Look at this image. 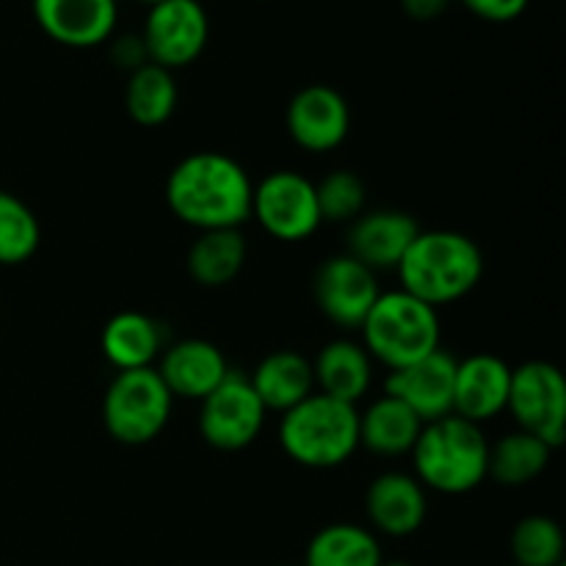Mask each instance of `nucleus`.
I'll use <instances>...</instances> for the list:
<instances>
[{
    "label": "nucleus",
    "mask_w": 566,
    "mask_h": 566,
    "mask_svg": "<svg viewBox=\"0 0 566 566\" xmlns=\"http://www.w3.org/2000/svg\"><path fill=\"white\" fill-rule=\"evenodd\" d=\"M453 0H401V9L409 20L431 22L451 9Z\"/></svg>",
    "instance_id": "32"
},
{
    "label": "nucleus",
    "mask_w": 566,
    "mask_h": 566,
    "mask_svg": "<svg viewBox=\"0 0 566 566\" xmlns=\"http://www.w3.org/2000/svg\"><path fill=\"white\" fill-rule=\"evenodd\" d=\"M247 238L241 230L199 232L186 254V269L191 280L202 287H224L247 265Z\"/></svg>",
    "instance_id": "23"
},
{
    "label": "nucleus",
    "mask_w": 566,
    "mask_h": 566,
    "mask_svg": "<svg viewBox=\"0 0 566 566\" xmlns=\"http://www.w3.org/2000/svg\"><path fill=\"white\" fill-rule=\"evenodd\" d=\"M381 547L374 531L354 523H335L310 539L302 566H381Z\"/></svg>",
    "instance_id": "25"
},
{
    "label": "nucleus",
    "mask_w": 566,
    "mask_h": 566,
    "mask_svg": "<svg viewBox=\"0 0 566 566\" xmlns=\"http://www.w3.org/2000/svg\"><path fill=\"white\" fill-rule=\"evenodd\" d=\"M111 59L119 70L136 72L138 66L147 64V50H144L142 36H122L114 42V50H111Z\"/></svg>",
    "instance_id": "31"
},
{
    "label": "nucleus",
    "mask_w": 566,
    "mask_h": 566,
    "mask_svg": "<svg viewBox=\"0 0 566 566\" xmlns=\"http://www.w3.org/2000/svg\"><path fill=\"white\" fill-rule=\"evenodd\" d=\"M280 446L302 468H340L359 448L357 407L324 392H313L298 407L282 415Z\"/></svg>",
    "instance_id": "4"
},
{
    "label": "nucleus",
    "mask_w": 566,
    "mask_h": 566,
    "mask_svg": "<svg viewBox=\"0 0 566 566\" xmlns=\"http://www.w3.org/2000/svg\"><path fill=\"white\" fill-rule=\"evenodd\" d=\"M155 370L164 379L171 398L202 401L224 381V376L230 374V365H227L219 346L191 337V340L171 343L169 348H164L160 365Z\"/></svg>",
    "instance_id": "18"
},
{
    "label": "nucleus",
    "mask_w": 566,
    "mask_h": 566,
    "mask_svg": "<svg viewBox=\"0 0 566 566\" xmlns=\"http://www.w3.org/2000/svg\"><path fill=\"white\" fill-rule=\"evenodd\" d=\"M99 346L116 370L153 368V363L164 352V326L153 315L125 310L103 326Z\"/></svg>",
    "instance_id": "21"
},
{
    "label": "nucleus",
    "mask_w": 566,
    "mask_h": 566,
    "mask_svg": "<svg viewBox=\"0 0 566 566\" xmlns=\"http://www.w3.org/2000/svg\"><path fill=\"white\" fill-rule=\"evenodd\" d=\"M265 412H291L315 392L313 363L296 352H274L249 374Z\"/></svg>",
    "instance_id": "20"
},
{
    "label": "nucleus",
    "mask_w": 566,
    "mask_h": 566,
    "mask_svg": "<svg viewBox=\"0 0 566 566\" xmlns=\"http://www.w3.org/2000/svg\"><path fill=\"white\" fill-rule=\"evenodd\" d=\"M512 368L495 354H473L457 359L453 379V415L481 426L506 412Z\"/></svg>",
    "instance_id": "16"
},
{
    "label": "nucleus",
    "mask_w": 566,
    "mask_h": 566,
    "mask_svg": "<svg viewBox=\"0 0 566 566\" xmlns=\"http://www.w3.org/2000/svg\"><path fill=\"white\" fill-rule=\"evenodd\" d=\"M363 346L370 359H379L390 370L407 368L440 348V315L434 307L407 291L379 293L368 318L359 326Z\"/></svg>",
    "instance_id": "5"
},
{
    "label": "nucleus",
    "mask_w": 566,
    "mask_h": 566,
    "mask_svg": "<svg viewBox=\"0 0 566 566\" xmlns=\"http://www.w3.org/2000/svg\"><path fill=\"white\" fill-rule=\"evenodd\" d=\"M313 379L315 392L357 407L374 379V359L365 352L363 343L340 337V340L326 343L313 359Z\"/></svg>",
    "instance_id": "19"
},
{
    "label": "nucleus",
    "mask_w": 566,
    "mask_h": 566,
    "mask_svg": "<svg viewBox=\"0 0 566 566\" xmlns=\"http://www.w3.org/2000/svg\"><path fill=\"white\" fill-rule=\"evenodd\" d=\"M531 0H462L470 14L481 17L486 22H512L525 14Z\"/></svg>",
    "instance_id": "30"
},
{
    "label": "nucleus",
    "mask_w": 566,
    "mask_h": 566,
    "mask_svg": "<svg viewBox=\"0 0 566 566\" xmlns=\"http://www.w3.org/2000/svg\"><path fill=\"white\" fill-rule=\"evenodd\" d=\"M379 293L374 271L346 252L324 260L313 276L315 304L340 329H359Z\"/></svg>",
    "instance_id": "11"
},
{
    "label": "nucleus",
    "mask_w": 566,
    "mask_h": 566,
    "mask_svg": "<svg viewBox=\"0 0 566 566\" xmlns=\"http://www.w3.org/2000/svg\"><path fill=\"white\" fill-rule=\"evenodd\" d=\"M506 409L520 431L539 437L547 448L564 446L566 431V381L553 363L531 359L512 370Z\"/></svg>",
    "instance_id": "7"
},
{
    "label": "nucleus",
    "mask_w": 566,
    "mask_h": 566,
    "mask_svg": "<svg viewBox=\"0 0 566 566\" xmlns=\"http://www.w3.org/2000/svg\"><path fill=\"white\" fill-rule=\"evenodd\" d=\"M453 379H457V357L437 348L407 368L390 370L385 392L412 409L426 426L453 415Z\"/></svg>",
    "instance_id": "12"
},
{
    "label": "nucleus",
    "mask_w": 566,
    "mask_h": 566,
    "mask_svg": "<svg viewBox=\"0 0 566 566\" xmlns=\"http://www.w3.org/2000/svg\"><path fill=\"white\" fill-rule=\"evenodd\" d=\"M486 442L481 426L448 415L426 423L412 448L415 479L440 495H468L486 479Z\"/></svg>",
    "instance_id": "3"
},
{
    "label": "nucleus",
    "mask_w": 566,
    "mask_h": 566,
    "mask_svg": "<svg viewBox=\"0 0 566 566\" xmlns=\"http://www.w3.org/2000/svg\"><path fill=\"white\" fill-rule=\"evenodd\" d=\"M551 457L553 448H547L539 437L528 434V431H512L501 442L490 446L486 479H495L509 490H520L545 473Z\"/></svg>",
    "instance_id": "24"
},
{
    "label": "nucleus",
    "mask_w": 566,
    "mask_h": 566,
    "mask_svg": "<svg viewBox=\"0 0 566 566\" xmlns=\"http://www.w3.org/2000/svg\"><path fill=\"white\" fill-rule=\"evenodd\" d=\"M265 415L269 412L260 403L249 376L230 370L224 381L199 401V434L216 451H243L260 437Z\"/></svg>",
    "instance_id": "8"
},
{
    "label": "nucleus",
    "mask_w": 566,
    "mask_h": 566,
    "mask_svg": "<svg viewBox=\"0 0 566 566\" xmlns=\"http://www.w3.org/2000/svg\"><path fill=\"white\" fill-rule=\"evenodd\" d=\"M352 130V108L337 88L313 83L293 94L287 105V133L307 153L340 147Z\"/></svg>",
    "instance_id": "13"
},
{
    "label": "nucleus",
    "mask_w": 566,
    "mask_h": 566,
    "mask_svg": "<svg viewBox=\"0 0 566 566\" xmlns=\"http://www.w3.org/2000/svg\"><path fill=\"white\" fill-rule=\"evenodd\" d=\"M175 398L155 368L119 370L103 396L105 431L122 446H147L171 418Z\"/></svg>",
    "instance_id": "6"
},
{
    "label": "nucleus",
    "mask_w": 566,
    "mask_h": 566,
    "mask_svg": "<svg viewBox=\"0 0 566 566\" xmlns=\"http://www.w3.org/2000/svg\"><path fill=\"white\" fill-rule=\"evenodd\" d=\"M514 566H562L564 564V531L545 514L523 517L512 531Z\"/></svg>",
    "instance_id": "28"
},
{
    "label": "nucleus",
    "mask_w": 566,
    "mask_h": 566,
    "mask_svg": "<svg viewBox=\"0 0 566 566\" xmlns=\"http://www.w3.org/2000/svg\"><path fill=\"white\" fill-rule=\"evenodd\" d=\"M426 512H429L426 486L409 473L390 470V473L376 475L365 492V514L370 525L392 539H403L420 531V525L426 523Z\"/></svg>",
    "instance_id": "17"
},
{
    "label": "nucleus",
    "mask_w": 566,
    "mask_h": 566,
    "mask_svg": "<svg viewBox=\"0 0 566 566\" xmlns=\"http://www.w3.org/2000/svg\"><path fill=\"white\" fill-rule=\"evenodd\" d=\"M315 199H318L321 221H332V224H352L357 216L365 213V182L359 175L348 169H335L315 182Z\"/></svg>",
    "instance_id": "29"
},
{
    "label": "nucleus",
    "mask_w": 566,
    "mask_h": 566,
    "mask_svg": "<svg viewBox=\"0 0 566 566\" xmlns=\"http://www.w3.org/2000/svg\"><path fill=\"white\" fill-rule=\"evenodd\" d=\"M252 180L224 153H193L171 169L166 205L182 224L199 232L241 230L252 219Z\"/></svg>",
    "instance_id": "1"
},
{
    "label": "nucleus",
    "mask_w": 566,
    "mask_h": 566,
    "mask_svg": "<svg viewBox=\"0 0 566 566\" xmlns=\"http://www.w3.org/2000/svg\"><path fill=\"white\" fill-rule=\"evenodd\" d=\"M116 0H33L36 25L64 48H97L114 33Z\"/></svg>",
    "instance_id": "15"
},
{
    "label": "nucleus",
    "mask_w": 566,
    "mask_h": 566,
    "mask_svg": "<svg viewBox=\"0 0 566 566\" xmlns=\"http://www.w3.org/2000/svg\"><path fill=\"white\" fill-rule=\"evenodd\" d=\"M381 566H412L409 562H381Z\"/></svg>",
    "instance_id": "33"
},
{
    "label": "nucleus",
    "mask_w": 566,
    "mask_h": 566,
    "mask_svg": "<svg viewBox=\"0 0 566 566\" xmlns=\"http://www.w3.org/2000/svg\"><path fill=\"white\" fill-rule=\"evenodd\" d=\"M562 566H566V564H562Z\"/></svg>",
    "instance_id": "36"
},
{
    "label": "nucleus",
    "mask_w": 566,
    "mask_h": 566,
    "mask_svg": "<svg viewBox=\"0 0 566 566\" xmlns=\"http://www.w3.org/2000/svg\"><path fill=\"white\" fill-rule=\"evenodd\" d=\"M125 108L136 125L158 127L171 119L177 108V81L169 70L147 61L130 72L125 86Z\"/></svg>",
    "instance_id": "26"
},
{
    "label": "nucleus",
    "mask_w": 566,
    "mask_h": 566,
    "mask_svg": "<svg viewBox=\"0 0 566 566\" xmlns=\"http://www.w3.org/2000/svg\"><path fill=\"white\" fill-rule=\"evenodd\" d=\"M252 219L276 241H307L324 224L315 182L291 169L271 171L252 191Z\"/></svg>",
    "instance_id": "9"
},
{
    "label": "nucleus",
    "mask_w": 566,
    "mask_h": 566,
    "mask_svg": "<svg viewBox=\"0 0 566 566\" xmlns=\"http://www.w3.org/2000/svg\"><path fill=\"white\" fill-rule=\"evenodd\" d=\"M418 232V221L403 210H370L348 224L346 254L374 274L396 271Z\"/></svg>",
    "instance_id": "14"
},
{
    "label": "nucleus",
    "mask_w": 566,
    "mask_h": 566,
    "mask_svg": "<svg viewBox=\"0 0 566 566\" xmlns=\"http://www.w3.org/2000/svg\"><path fill=\"white\" fill-rule=\"evenodd\" d=\"M116 3H119V0H116ZM136 3H147V6H158V3H164V0H136Z\"/></svg>",
    "instance_id": "34"
},
{
    "label": "nucleus",
    "mask_w": 566,
    "mask_h": 566,
    "mask_svg": "<svg viewBox=\"0 0 566 566\" xmlns=\"http://www.w3.org/2000/svg\"><path fill=\"white\" fill-rule=\"evenodd\" d=\"M282 566H302V564H282Z\"/></svg>",
    "instance_id": "35"
},
{
    "label": "nucleus",
    "mask_w": 566,
    "mask_h": 566,
    "mask_svg": "<svg viewBox=\"0 0 566 566\" xmlns=\"http://www.w3.org/2000/svg\"><path fill=\"white\" fill-rule=\"evenodd\" d=\"M42 227L36 213L14 193L0 188V265H22L36 254Z\"/></svg>",
    "instance_id": "27"
},
{
    "label": "nucleus",
    "mask_w": 566,
    "mask_h": 566,
    "mask_svg": "<svg viewBox=\"0 0 566 566\" xmlns=\"http://www.w3.org/2000/svg\"><path fill=\"white\" fill-rule=\"evenodd\" d=\"M401 291L429 307L464 298L484 276V254L473 238L453 230H420L398 263Z\"/></svg>",
    "instance_id": "2"
},
{
    "label": "nucleus",
    "mask_w": 566,
    "mask_h": 566,
    "mask_svg": "<svg viewBox=\"0 0 566 566\" xmlns=\"http://www.w3.org/2000/svg\"><path fill=\"white\" fill-rule=\"evenodd\" d=\"M208 36V11L199 0H164L149 6L142 31L147 59L169 72L193 64L202 55Z\"/></svg>",
    "instance_id": "10"
},
{
    "label": "nucleus",
    "mask_w": 566,
    "mask_h": 566,
    "mask_svg": "<svg viewBox=\"0 0 566 566\" xmlns=\"http://www.w3.org/2000/svg\"><path fill=\"white\" fill-rule=\"evenodd\" d=\"M420 431L423 423L418 415L387 392L359 415V446L376 457H407Z\"/></svg>",
    "instance_id": "22"
}]
</instances>
